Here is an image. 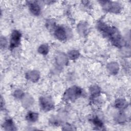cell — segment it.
<instances>
[{
    "instance_id": "obj_1",
    "label": "cell",
    "mask_w": 131,
    "mask_h": 131,
    "mask_svg": "<svg viewBox=\"0 0 131 131\" xmlns=\"http://www.w3.org/2000/svg\"><path fill=\"white\" fill-rule=\"evenodd\" d=\"M99 30L106 37H108L114 46L121 47L125 45V41L118 30L115 27L108 26L102 22L98 25Z\"/></svg>"
},
{
    "instance_id": "obj_2",
    "label": "cell",
    "mask_w": 131,
    "mask_h": 131,
    "mask_svg": "<svg viewBox=\"0 0 131 131\" xmlns=\"http://www.w3.org/2000/svg\"><path fill=\"white\" fill-rule=\"evenodd\" d=\"M82 90L78 87L74 86L69 89L64 94V98L66 100H74L81 95Z\"/></svg>"
},
{
    "instance_id": "obj_3",
    "label": "cell",
    "mask_w": 131,
    "mask_h": 131,
    "mask_svg": "<svg viewBox=\"0 0 131 131\" xmlns=\"http://www.w3.org/2000/svg\"><path fill=\"white\" fill-rule=\"evenodd\" d=\"M21 38V34L20 33L17 31L14 30L11 34V39H10V48L11 49H13L14 48L17 47L19 43L20 40Z\"/></svg>"
},
{
    "instance_id": "obj_4",
    "label": "cell",
    "mask_w": 131,
    "mask_h": 131,
    "mask_svg": "<svg viewBox=\"0 0 131 131\" xmlns=\"http://www.w3.org/2000/svg\"><path fill=\"white\" fill-rule=\"evenodd\" d=\"M40 105L44 111H50L53 108V102L49 97H41L40 98Z\"/></svg>"
},
{
    "instance_id": "obj_5",
    "label": "cell",
    "mask_w": 131,
    "mask_h": 131,
    "mask_svg": "<svg viewBox=\"0 0 131 131\" xmlns=\"http://www.w3.org/2000/svg\"><path fill=\"white\" fill-rule=\"evenodd\" d=\"M102 6L104 9L106 11H109L113 12H119L120 8L118 4L112 3L108 1H102Z\"/></svg>"
},
{
    "instance_id": "obj_6",
    "label": "cell",
    "mask_w": 131,
    "mask_h": 131,
    "mask_svg": "<svg viewBox=\"0 0 131 131\" xmlns=\"http://www.w3.org/2000/svg\"><path fill=\"white\" fill-rule=\"evenodd\" d=\"M55 36L60 40H64L67 38V32L65 29L61 27H57L55 31Z\"/></svg>"
},
{
    "instance_id": "obj_7",
    "label": "cell",
    "mask_w": 131,
    "mask_h": 131,
    "mask_svg": "<svg viewBox=\"0 0 131 131\" xmlns=\"http://www.w3.org/2000/svg\"><path fill=\"white\" fill-rule=\"evenodd\" d=\"M29 7L30 11L35 15H38L40 12V8L35 2H29Z\"/></svg>"
},
{
    "instance_id": "obj_8",
    "label": "cell",
    "mask_w": 131,
    "mask_h": 131,
    "mask_svg": "<svg viewBox=\"0 0 131 131\" xmlns=\"http://www.w3.org/2000/svg\"><path fill=\"white\" fill-rule=\"evenodd\" d=\"M127 102L123 99H118L115 102V106L118 108L123 109L126 107Z\"/></svg>"
},
{
    "instance_id": "obj_9",
    "label": "cell",
    "mask_w": 131,
    "mask_h": 131,
    "mask_svg": "<svg viewBox=\"0 0 131 131\" xmlns=\"http://www.w3.org/2000/svg\"><path fill=\"white\" fill-rule=\"evenodd\" d=\"M5 128L7 130H14V126L11 120H7L4 124Z\"/></svg>"
},
{
    "instance_id": "obj_10",
    "label": "cell",
    "mask_w": 131,
    "mask_h": 131,
    "mask_svg": "<svg viewBox=\"0 0 131 131\" xmlns=\"http://www.w3.org/2000/svg\"><path fill=\"white\" fill-rule=\"evenodd\" d=\"M38 118V114L35 113H29L27 116V119L30 121L34 122L37 120Z\"/></svg>"
},
{
    "instance_id": "obj_11",
    "label": "cell",
    "mask_w": 131,
    "mask_h": 131,
    "mask_svg": "<svg viewBox=\"0 0 131 131\" xmlns=\"http://www.w3.org/2000/svg\"><path fill=\"white\" fill-rule=\"evenodd\" d=\"M93 124L97 126V127H102L103 126V124L102 121L98 118V117H95L93 119Z\"/></svg>"
},
{
    "instance_id": "obj_12",
    "label": "cell",
    "mask_w": 131,
    "mask_h": 131,
    "mask_svg": "<svg viewBox=\"0 0 131 131\" xmlns=\"http://www.w3.org/2000/svg\"><path fill=\"white\" fill-rule=\"evenodd\" d=\"M48 46L47 45H41L38 49L39 52L42 54H46L48 52Z\"/></svg>"
},
{
    "instance_id": "obj_13",
    "label": "cell",
    "mask_w": 131,
    "mask_h": 131,
    "mask_svg": "<svg viewBox=\"0 0 131 131\" xmlns=\"http://www.w3.org/2000/svg\"><path fill=\"white\" fill-rule=\"evenodd\" d=\"M117 119H118V120L119 122H123L124 120H125V118L124 116V115H123V114H119Z\"/></svg>"
}]
</instances>
